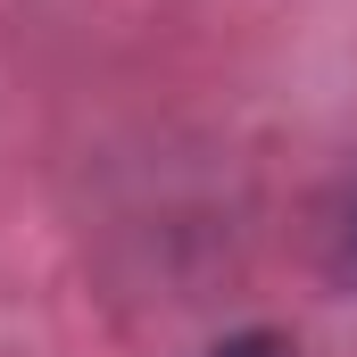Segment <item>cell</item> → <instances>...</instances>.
Returning <instances> with one entry per match:
<instances>
[{"label":"cell","instance_id":"cell-1","mask_svg":"<svg viewBox=\"0 0 357 357\" xmlns=\"http://www.w3.org/2000/svg\"><path fill=\"white\" fill-rule=\"evenodd\" d=\"M208 357H299L282 333H233V341H216Z\"/></svg>","mask_w":357,"mask_h":357}]
</instances>
